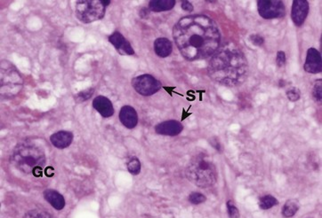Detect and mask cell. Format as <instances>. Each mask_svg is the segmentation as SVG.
<instances>
[{
  "instance_id": "7c38bea8",
  "label": "cell",
  "mask_w": 322,
  "mask_h": 218,
  "mask_svg": "<svg viewBox=\"0 0 322 218\" xmlns=\"http://www.w3.org/2000/svg\"><path fill=\"white\" fill-rule=\"evenodd\" d=\"M183 126L182 124L175 120H169L157 124L155 132L159 135L163 136H177L182 132Z\"/></svg>"
},
{
  "instance_id": "ac0fdd59",
  "label": "cell",
  "mask_w": 322,
  "mask_h": 218,
  "mask_svg": "<svg viewBox=\"0 0 322 218\" xmlns=\"http://www.w3.org/2000/svg\"><path fill=\"white\" fill-rule=\"evenodd\" d=\"M175 6L174 0H152L149 3L150 10L155 13L169 11Z\"/></svg>"
},
{
  "instance_id": "5bb4252c",
  "label": "cell",
  "mask_w": 322,
  "mask_h": 218,
  "mask_svg": "<svg viewBox=\"0 0 322 218\" xmlns=\"http://www.w3.org/2000/svg\"><path fill=\"white\" fill-rule=\"evenodd\" d=\"M93 106L104 118H109L113 116L114 107L112 102L107 97L97 96L93 101Z\"/></svg>"
},
{
  "instance_id": "cb8c5ba5",
  "label": "cell",
  "mask_w": 322,
  "mask_h": 218,
  "mask_svg": "<svg viewBox=\"0 0 322 218\" xmlns=\"http://www.w3.org/2000/svg\"><path fill=\"white\" fill-rule=\"evenodd\" d=\"M23 218H53L51 214H48L47 212L45 211L38 210V209H35V210L29 211L28 213L24 214Z\"/></svg>"
},
{
  "instance_id": "83f0119b",
  "label": "cell",
  "mask_w": 322,
  "mask_h": 218,
  "mask_svg": "<svg viewBox=\"0 0 322 218\" xmlns=\"http://www.w3.org/2000/svg\"><path fill=\"white\" fill-rule=\"evenodd\" d=\"M251 43L256 46H262L265 43V39L260 35L253 34L249 37Z\"/></svg>"
},
{
  "instance_id": "d6986e66",
  "label": "cell",
  "mask_w": 322,
  "mask_h": 218,
  "mask_svg": "<svg viewBox=\"0 0 322 218\" xmlns=\"http://www.w3.org/2000/svg\"><path fill=\"white\" fill-rule=\"evenodd\" d=\"M300 204L298 199H290L286 201L282 208V215L285 218H291L299 210Z\"/></svg>"
},
{
  "instance_id": "4dcf8cb0",
  "label": "cell",
  "mask_w": 322,
  "mask_h": 218,
  "mask_svg": "<svg viewBox=\"0 0 322 218\" xmlns=\"http://www.w3.org/2000/svg\"><path fill=\"white\" fill-rule=\"evenodd\" d=\"M102 3L104 7H107V6H109L110 4V0H102Z\"/></svg>"
},
{
  "instance_id": "52a82bcc",
  "label": "cell",
  "mask_w": 322,
  "mask_h": 218,
  "mask_svg": "<svg viewBox=\"0 0 322 218\" xmlns=\"http://www.w3.org/2000/svg\"><path fill=\"white\" fill-rule=\"evenodd\" d=\"M132 86L137 93L143 96H152L161 89V83L148 74L138 75L132 79Z\"/></svg>"
},
{
  "instance_id": "e0dca14e",
  "label": "cell",
  "mask_w": 322,
  "mask_h": 218,
  "mask_svg": "<svg viewBox=\"0 0 322 218\" xmlns=\"http://www.w3.org/2000/svg\"><path fill=\"white\" fill-rule=\"evenodd\" d=\"M154 52L160 58H166L170 55L173 51V45L169 39L166 38H159L154 42Z\"/></svg>"
},
{
  "instance_id": "30bf717a",
  "label": "cell",
  "mask_w": 322,
  "mask_h": 218,
  "mask_svg": "<svg viewBox=\"0 0 322 218\" xmlns=\"http://www.w3.org/2000/svg\"><path fill=\"white\" fill-rule=\"evenodd\" d=\"M304 70L310 74H318L322 70L321 54L318 50L310 48L307 51Z\"/></svg>"
},
{
  "instance_id": "6da1fadb",
  "label": "cell",
  "mask_w": 322,
  "mask_h": 218,
  "mask_svg": "<svg viewBox=\"0 0 322 218\" xmlns=\"http://www.w3.org/2000/svg\"><path fill=\"white\" fill-rule=\"evenodd\" d=\"M173 38L182 57L189 61L204 60L218 51L220 31L209 16L188 15L173 29Z\"/></svg>"
},
{
  "instance_id": "4fadbf2b",
  "label": "cell",
  "mask_w": 322,
  "mask_h": 218,
  "mask_svg": "<svg viewBox=\"0 0 322 218\" xmlns=\"http://www.w3.org/2000/svg\"><path fill=\"white\" fill-rule=\"evenodd\" d=\"M119 120L125 128H136L138 124V115L136 109L131 105L122 106L119 112Z\"/></svg>"
},
{
  "instance_id": "603a6c76",
  "label": "cell",
  "mask_w": 322,
  "mask_h": 218,
  "mask_svg": "<svg viewBox=\"0 0 322 218\" xmlns=\"http://www.w3.org/2000/svg\"><path fill=\"white\" fill-rule=\"evenodd\" d=\"M189 202L194 205H199V204L204 203L207 200V197L202 194L201 192H191L189 195Z\"/></svg>"
},
{
  "instance_id": "2e32d148",
  "label": "cell",
  "mask_w": 322,
  "mask_h": 218,
  "mask_svg": "<svg viewBox=\"0 0 322 218\" xmlns=\"http://www.w3.org/2000/svg\"><path fill=\"white\" fill-rule=\"evenodd\" d=\"M44 198L46 201L57 210H61L65 207V199L60 192L48 189L44 192Z\"/></svg>"
},
{
  "instance_id": "8fae6325",
  "label": "cell",
  "mask_w": 322,
  "mask_h": 218,
  "mask_svg": "<svg viewBox=\"0 0 322 218\" xmlns=\"http://www.w3.org/2000/svg\"><path fill=\"white\" fill-rule=\"evenodd\" d=\"M109 41L110 44L113 45L116 50L118 51L119 54L121 55H134V51L132 45H130L125 37L118 31L114 32L109 37Z\"/></svg>"
},
{
  "instance_id": "f1b7e54d",
  "label": "cell",
  "mask_w": 322,
  "mask_h": 218,
  "mask_svg": "<svg viewBox=\"0 0 322 218\" xmlns=\"http://www.w3.org/2000/svg\"><path fill=\"white\" fill-rule=\"evenodd\" d=\"M276 63L278 67L282 68L286 64V54L282 51H279L277 53Z\"/></svg>"
},
{
  "instance_id": "9c48e42d",
  "label": "cell",
  "mask_w": 322,
  "mask_h": 218,
  "mask_svg": "<svg viewBox=\"0 0 322 218\" xmlns=\"http://www.w3.org/2000/svg\"><path fill=\"white\" fill-rule=\"evenodd\" d=\"M309 2L307 0H295L292 6L291 18L294 24L297 27L303 25L309 14Z\"/></svg>"
},
{
  "instance_id": "4316f807",
  "label": "cell",
  "mask_w": 322,
  "mask_h": 218,
  "mask_svg": "<svg viewBox=\"0 0 322 218\" xmlns=\"http://www.w3.org/2000/svg\"><path fill=\"white\" fill-rule=\"evenodd\" d=\"M286 95L288 100L292 102L297 101L300 98V90L296 87H290L286 91Z\"/></svg>"
},
{
  "instance_id": "ba28073f",
  "label": "cell",
  "mask_w": 322,
  "mask_h": 218,
  "mask_svg": "<svg viewBox=\"0 0 322 218\" xmlns=\"http://www.w3.org/2000/svg\"><path fill=\"white\" fill-rule=\"evenodd\" d=\"M259 15L264 19H278L286 15L284 3L280 0H259L257 1Z\"/></svg>"
},
{
  "instance_id": "f546056e",
  "label": "cell",
  "mask_w": 322,
  "mask_h": 218,
  "mask_svg": "<svg viewBox=\"0 0 322 218\" xmlns=\"http://www.w3.org/2000/svg\"><path fill=\"white\" fill-rule=\"evenodd\" d=\"M182 10L189 12V13H191V12L194 11V6H192L191 3H189V1H182Z\"/></svg>"
},
{
  "instance_id": "ffe728a7",
  "label": "cell",
  "mask_w": 322,
  "mask_h": 218,
  "mask_svg": "<svg viewBox=\"0 0 322 218\" xmlns=\"http://www.w3.org/2000/svg\"><path fill=\"white\" fill-rule=\"evenodd\" d=\"M258 204H259V207L261 209L267 210V209H270V208L277 206L279 204V201L273 195H265L260 198Z\"/></svg>"
},
{
  "instance_id": "d4e9b609",
  "label": "cell",
  "mask_w": 322,
  "mask_h": 218,
  "mask_svg": "<svg viewBox=\"0 0 322 218\" xmlns=\"http://www.w3.org/2000/svg\"><path fill=\"white\" fill-rule=\"evenodd\" d=\"M94 92H95V89H93V88H89L87 90H82V91H80L75 96V99L79 102L86 101L88 98H91L93 94H94Z\"/></svg>"
},
{
  "instance_id": "277c9868",
  "label": "cell",
  "mask_w": 322,
  "mask_h": 218,
  "mask_svg": "<svg viewBox=\"0 0 322 218\" xmlns=\"http://www.w3.org/2000/svg\"><path fill=\"white\" fill-rule=\"evenodd\" d=\"M186 177L201 188L212 187L217 181L216 166L207 154H197L186 168Z\"/></svg>"
},
{
  "instance_id": "7a4b0ae2",
  "label": "cell",
  "mask_w": 322,
  "mask_h": 218,
  "mask_svg": "<svg viewBox=\"0 0 322 218\" xmlns=\"http://www.w3.org/2000/svg\"><path fill=\"white\" fill-rule=\"evenodd\" d=\"M247 70L248 64L246 57L233 45L224 46L216 52L208 67L210 78L229 87L237 86L242 83Z\"/></svg>"
},
{
  "instance_id": "9a60e30c",
  "label": "cell",
  "mask_w": 322,
  "mask_h": 218,
  "mask_svg": "<svg viewBox=\"0 0 322 218\" xmlns=\"http://www.w3.org/2000/svg\"><path fill=\"white\" fill-rule=\"evenodd\" d=\"M50 141L53 147L58 149H65L66 147H70L73 141V134L71 132L67 131H60V132L53 133L50 137Z\"/></svg>"
},
{
  "instance_id": "44dd1931",
  "label": "cell",
  "mask_w": 322,
  "mask_h": 218,
  "mask_svg": "<svg viewBox=\"0 0 322 218\" xmlns=\"http://www.w3.org/2000/svg\"><path fill=\"white\" fill-rule=\"evenodd\" d=\"M127 169L132 175H138L141 172V162L137 157H132L127 162Z\"/></svg>"
},
{
  "instance_id": "7402d4cb",
  "label": "cell",
  "mask_w": 322,
  "mask_h": 218,
  "mask_svg": "<svg viewBox=\"0 0 322 218\" xmlns=\"http://www.w3.org/2000/svg\"><path fill=\"white\" fill-rule=\"evenodd\" d=\"M226 207H227L228 215L230 218H239L240 214H239V210L238 207H236L235 204L233 202V200L229 199L226 203Z\"/></svg>"
},
{
  "instance_id": "8992f818",
  "label": "cell",
  "mask_w": 322,
  "mask_h": 218,
  "mask_svg": "<svg viewBox=\"0 0 322 218\" xmlns=\"http://www.w3.org/2000/svg\"><path fill=\"white\" fill-rule=\"evenodd\" d=\"M1 65V94L13 97L19 92L23 80L16 68H13L8 61H3Z\"/></svg>"
},
{
  "instance_id": "3957f363",
  "label": "cell",
  "mask_w": 322,
  "mask_h": 218,
  "mask_svg": "<svg viewBox=\"0 0 322 218\" xmlns=\"http://www.w3.org/2000/svg\"><path fill=\"white\" fill-rule=\"evenodd\" d=\"M12 160L14 165L23 173L41 177L46 159L41 147L35 144L23 143L15 148Z\"/></svg>"
},
{
  "instance_id": "484cf974",
  "label": "cell",
  "mask_w": 322,
  "mask_h": 218,
  "mask_svg": "<svg viewBox=\"0 0 322 218\" xmlns=\"http://www.w3.org/2000/svg\"><path fill=\"white\" fill-rule=\"evenodd\" d=\"M322 83L321 79L318 80L313 87L312 90V96L314 98L315 101L321 103L322 99Z\"/></svg>"
},
{
  "instance_id": "5b68a950",
  "label": "cell",
  "mask_w": 322,
  "mask_h": 218,
  "mask_svg": "<svg viewBox=\"0 0 322 218\" xmlns=\"http://www.w3.org/2000/svg\"><path fill=\"white\" fill-rule=\"evenodd\" d=\"M75 13L81 23H91L104 17L105 7L102 0H80L77 2Z\"/></svg>"
}]
</instances>
